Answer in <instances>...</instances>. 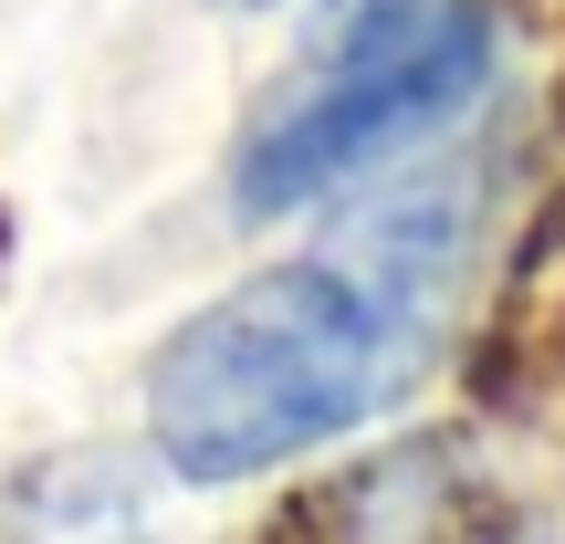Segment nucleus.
Masks as SVG:
<instances>
[{
  "label": "nucleus",
  "mask_w": 565,
  "mask_h": 544,
  "mask_svg": "<svg viewBox=\"0 0 565 544\" xmlns=\"http://www.w3.org/2000/svg\"><path fill=\"white\" fill-rule=\"evenodd\" d=\"M450 252H461V200L408 189V200L366 210L356 231H335L324 252L263 263L221 303H200L147 366L158 461L221 492L356 429L408 377V345L440 314Z\"/></svg>",
  "instance_id": "1"
},
{
  "label": "nucleus",
  "mask_w": 565,
  "mask_h": 544,
  "mask_svg": "<svg viewBox=\"0 0 565 544\" xmlns=\"http://www.w3.org/2000/svg\"><path fill=\"white\" fill-rule=\"evenodd\" d=\"M492 74V21L461 0H419V11H387L366 32H335V74L315 95H294L263 137L242 147V179L231 200L252 221L303 210L324 189L366 179V168L408 158L419 137H440Z\"/></svg>",
  "instance_id": "2"
},
{
  "label": "nucleus",
  "mask_w": 565,
  "mask_h": 544,
  "mask_svg": "<svg viewBox=\"0 0 565 544\" xmlns=\"http://www.w3.org/2000/svg\"><path fill=\"white\" fill-rule=\"evenodd\" d=\"M387 11H419V0H324V32H366V21Z\"/></svg>",
  "instance_id": "3"
},
{
  "label": "nucleus",
  "mask_w": 565,
  "mask_h": 544,
  "mask_svg": "<svg viewBox=\"0 0 565 544\" xmlns=\"http://www.w3.org/2000/svg\"><path fill=\"white\" fill-rule=\"evenodd\" d=\"M221 11H273V0H221Z\"/></svg>",
  "instance_id": "4"
}]
</instances>
